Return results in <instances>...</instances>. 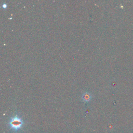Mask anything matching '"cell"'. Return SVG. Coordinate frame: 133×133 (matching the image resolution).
Returning a JSON list of instances; mask_svg holds the SVG:
<instances>
[{"label": "cell", "instance_id": "obj_1", "mask_svg": "<svg viewBox=\"0 0 133 133\" xmlns=\"http://www.w3.org/2000/svg\"><path fill=\"white\" fill-rule=\"evenodd\" d=\"M24 125L23 120L18 115L11 118L9 122V125L10 128L15 132H17L21 129Z\"/></svg>", "mask_w": 133, "mask_h": 133}, {"label": "cell", "instance_id": "obj_2", "mask_svg": "<svg viewBox=\"0 0 133 133\" xmlns=\"http://www.w3.org/2000/svg\"><path fill=\"white\" fill-rule=\"evenodd\" d=\"M92 98V95L88 92L84 93L82 96V99L85 103L89 102Z\"/></svg>", "mask_w": 133, "mask_h": 133}, {"label": "cell", "instance_id": "obj_3", "mask_svg": "<svg viewBox=\"0 0 133 133\" xmlns=\"http://www.w3.org/2000/svg\"><path fill=\"white\" fill-rule=\"evenodd\" d=\"M3 7L4 9H5V8H6V7H7V5H6L5 3H4V4H3Z\"/></svg>", "mask_w": 133, "mask_h": 133}]
</instances>
